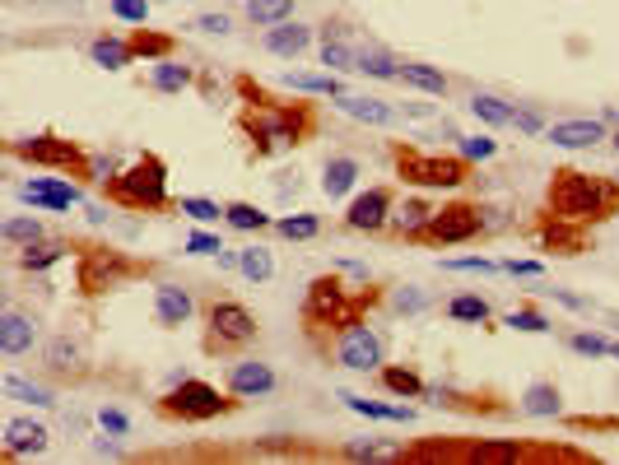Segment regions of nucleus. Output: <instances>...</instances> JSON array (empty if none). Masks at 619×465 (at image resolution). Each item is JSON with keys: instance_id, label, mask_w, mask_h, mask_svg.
<instances>
[{"instance_id": "72a5a7b5", "label": "nucleus", "mask_w": 619, "mask_h": 465, "mask_svg": "<svg viewBox=\"0 0 619 465\" xmlns=\"http://www.w3.org/2000/svg\"><path fill=\"white\" fill-rule=\"evenodd\" d=\"M149 84L159 93H182L191 84V70L177 66L173 56H163V61H154V70H149Z\"/></svg>"}, {"instance_id": "c03bdc74", "label": "nucleus", "mask_w": 619, "mask_h": 465, "mask_svg": "<svg viewBox=\"0 0 619 465\" xmlns=\"http://www.w3.org/2000/svg\"><path fill=\"white\" fill-rule=\"evenodd\" d=\"M47 368L52 372H75L80 368V349L70 345L66 335H56L52 345H47Z\"/></svg>"}, {"instance_id": "aec40b11", "label": "nucleus", "mask_w": 619, "mask_h": 465, "mask_svg": "<svg viewBox=\"0 0 619 465\" xmlns=\"http://www.w3.org/2000/svg\"><path fill=\"white\" fill-rule=\"evenodd\" d=\"M359 159H350V154H336V159H326V168H322V191L331 200H340V196H350L354 186H359Z\"/></svg>"}, {"instance_id": "f257e3e1", "label": "nucleus", "mask_w": 619, "mask_h": 465, "mask_svg": "<svg viewBox=\"0 0 619 465\" xmlns=\"http://www.w3.org/2000/svg\"><path fill=\"white\" fill-rule=\"evenodd\" d=\"M545 205L564 224H587V219H606L619 210V186H610L606 177L578 173V168H554L550 186H545Z\"/></svg>"}, {"instance_id": "412c9836", "label": "nucleus", "mask_w": 619, "mask_h": 465, "mask_svg": "<svg viewBox=\"0 0 619 465\" xmlns=\"http://www.w3.org/2000/svg\"><path fill=\"white\" fill-rule=\"evenodd\" d=\"M345 33H350L345 24H326L322 28V52H317V56H322V66L336 70V75H340V70H354V61H359V52L345 42Z\"/></svg>"}, {"instance_id": "6ab92c4d", "label": "nucleus", "mask_w": 619, "mask_h": 465, "mask_svg": "<svg viewBox=\"0 0 619 465\" xmlns=\"http://www.w3.org/2000/svg\"><path fill=\"white\" fill-rule=\"evenodd\" d=\"M191 312H196V298H191L182 284H159V289H154V317H159L163 326H187Z\"/></svg>"}, {"instance_id": "f03ea898", "label": "nucleus", "mask_w": 619, "mask_h": 465, "mask_svg": "<svg viewBox=\"0 0 619 465\" xmlns=\"http://www.w3.org/2000/svg\"><path fill=\"white\" fill-rule=\"evenodd\" d=\"M103 191H108V200L126 205V210H163L168 205V163L159 154H140Z\"/></svg>"}, {"instance_id": "79ce46f5", "label": "nucleus", "mask_w": 619, "mask_h": 465, "mask_svg": "<svg viewBox=\"0 0 619 465\" xmlns=\"http://www.w3.org/2000/svg\"><path fill=\"white\" fill-rule=\"evenodd\" d=\"M466 456H471V461H522L526 447L522 442H475Z\"/></svg>"}, {"instance_id": "c9c22d12", "label": "nucleus", "mask_w": 619, "mask_h": 465, "mask_svg": "<svg viewBox=\"0 0 619 465\" xmlns=\"http://www.w3.org/2000/svg\"><path fill=\"white\" fill-rule=\"evenodd\" d=\"M275 233L289 242H312L322 233V219L317 214H284V219H275Z\"/></svg>"}, {"instance_id": "603ef678", "label": "nucleus", "mask_w": 619, "mask_h": 465, "mask_svg": "<svg viewBox=\"0 0 619 465\" xmlns=\"http://www.w3.org/2000/svg\"><path fill=\"white\" fill-rule=\"evenodd\" d=\"M117 173H122V168H117V159H112V154H89V182L108 186Z\"/></svg>"}, {"instance_id": "0eeeda50", "label": "nucleus", "mask_w": 619, "mask_h": 465, "mask_svg": "<svg viewBox=\"0 0 619 465\" xmlns=\"http://www.w3.org/2000/svg\"><path fill=\"white\" fill-rule=\"evenodd\" d=\"M336 363L350 372H377L387 363V345H382V335L368 321H345L340 345H336Z\"/></svg>"}, {"instance_id": "58836bf2", "label": "nucleus", "mask_w": 619, "mask_h": 465, "mask_svg": "<svg viewBox=\"0 0 619 465\" xmlns=\"http://www.w3.org/2000/svg\"><path fill=\"white\" fill-rule=\"evenodd\" d=\"M238 270H243V279H252V284H266V279L275 275V261H270L266 247H243V252H238Z\"/></svg>"}, {"instance_id": "9d476101", "label": "nucleus", "mask_w": 619, "mask_h": 465, "mask_svg": "<svg viewBox=\"0 0 619 465\" xmlns=\"http://www.w3.org/2000/svg\"><path fill=\"white\" fill-rule=\"evenodd\" d=\"M19 200L24 205H33V210H75V205H84L80 186L66 182V177H28L24 186H19Z\"/></svg>"}, {"instance_id": "423d86ee", "label": "nucleus", "mask_w": 619, "mask_h": 465, "mask_svg": "<svg viewBox=\"0 0 619 465\" xmlns=\"http://www.w3.org/2000/svg\"><path fill=\"white\" fill-rule=\"evenodd\" d=\"M159 410L168 419H182V424H205V419H219V414L233 410V400H224L210 382H196V377H182L173 382V391L159 400Z\"/></svg>"}, {"instance_id": "9b49d317", "label": "nucleus", "mask_w": 619, "mask_h": 465, "mask_svg": "<svg viewBox=\"0 0 619 465\" xmlns=\"http://www.w3.org/2000/svg\"><path fill=\"white\" fill-rule=\"evenodd\" d=\"M391 191L387 186H368V191H359V196L350 200V210H345V228H354V233H377V228L391 224Z\"/></svg>"}, {"instance_id": "dca6fc26", "label": "nucleus", "mask_w": 619, "mask_h": 465, "mask_svg": "<svg viewBox=\"0 0 619 465\" xmlns=\"http://www.w3.org/2000/svg\"><path fill=\"white\" fill-rule=\"evenodd\" d=\"M331 103H336V112H345L350 121H364V126H391L396 121V107L382 103V98H368V93H340Z\"/></svg>"}, {"instance_id": "37998d69", "label": "nucleus", "mask_w": 619, "mask_h": 465, "mask_svg": "<svg viewBox=\"0 0 619 465\" xmlns=\"http://www.w3.org/2000/svg\"><path fill=\"white\" fill-rule=\"evenodd\" d=\"M457 154L466 163H485V159H494V154H498V140H494V135H461Z\"/></svg>"}, {"instance_id": "4c0bfd02", "label": "nucleus", "mask_w": 619, "mask_h": 465, "mask_svg": "<svg viewBox=\"0 0 619 465\" xmlns=\"http://www.w3.org/2000/svg\"><path fill=\"white\" fill-rule=\"evenodd\" d=\"M131 47H135V56H145V61H163V56H173V38H168V33H149L145 24L131 33Z\"/></svg>"}, {"instance_id": "b1692460", "label": "nucleus", "mask_w": 619, "mask_h": 465, "mask_svg": "<svg viewBox=\"0 0 619 465\" xmlns=\"http://www.w3.org/2000/svg\"><path fill=\"white\" fill-rule=\"evenodd\" d=\"M466 112H471L480 126H512V112H517V107H512L508 98H498V93H471Z\"/></svg>"}, {"instance_id": "bb28decb", "label": "nucleus", "mask_w": 619, "mask_h": 465, "mask_svg": "<svg viewBox=\"0 0 619 465\" xmlns=\"http://www.w3.org/2000/svg\"><path fill=\"white\" fill-rule=\"evenodd\" d=\"M377 377H382V386H387L391 396H401V400L424 396V386H429L415 368H396V363H382V368H377Z\"/></svg>"}, {"instance_id": "680f3d73", "label": "nucleus", "mask_w": 619, "mask_h": 465, "mask_svg": "<svg viewBox=\"0 0 619 465\" xmlns=\"http://www.w3.org/2000/svg\"><path fill=\"white\" fill-rule=\"evenodd\" d=\"M610 359H619V340H615V345H610Z\"/></svg>"}, {"instance_id": "c85d7f7f", "label": "nucleus", "mask_w": 619, "mask_h": 465, "mask_svg": "<svg viewBox=\"0 0 619 465\" xmlns=\"http://www.w3.org/2000/svg\"><path fill=\"white\" fill-rule=\"evenodd\" d=\"M354 70L368 75V80H401V61L391 52H382V47H364L359 61H354Z\"/></svg>"}, {"instance_id": "13d9d810", "label": "nucleus", "mask_w": 619, "mask_h": 465, "mask_svg": "<svg viewBox=\"0 0 619 465\" xmlns=\"http://www.w3.org/2000/svg\"><path fill=\"white\" fill-rule=\"evenodd\" d=\"M396 312H424V293H419V289H401V293H396Z\"/></svg>"}, {"instance_id": "a19ab883", "label": "nucleus", "mask_w": 619, "mask_h": 465, "mask_svg": "<svg viewBox=\"0 0 619 465\" xmlns=\"http://www.w3.org/2000/svg\"><path fill=\"white\" fill-rule=\"evenodd\" d=\"M0 391H5L10 400H28V405H56V396L47 391V386L24 382V377H5V382H0Z\"/></svg>"}, {"instance_id": "4468645a", "label": "nucleus", "mask_w": 619, "mask_h": 465, "mask_svg": "<svg viewBox=\"0 0 619 465\" xmlns=\"http://www.w3.org/2000/svg\"><path fill=\"white\" fill-rule=\"evenodd\" d=\"M312 38H317V28H312V24L284 19V24L266 28V52L270 56H284V61H294V56H303L312 47Z\"/></svg>"}, {"instance_id": "49530a36", "label": "nucleus", "mask_w": 619, "mask_h": 465, "mask_svg": "<svg viewBox=\"0 0 619 465\" xmlns=\"http://www.w3.org/2000/svg\"><path fill=\"white\" fill-rule=\"evenodd\" d=\"M177 210L187 214V219H196V224H215V219H224V210H219L215 200H205V196H182L177 200Z\"/></svg>"}, {"instance_id": "09e8293b", "label": "nucleus", "mask_w": 619, "mask_h": 465, "mask_svg": "<svg viewBox=\"0 0 619 465\" xmlns=\"http://www.w3.org/2000/svg\"><path fill=\"white\" fill-rule=\"evenodd\" d=\"M443 270H461V275H494V270H503V266L489 261V256H452V261H443Z\"/></svg>"}, {"instance_id": "052dcab7", "label": "nucleus", "mask_w": 619, "mask_h": 465, "mask_svg": "<svg viewBox=\"0 0 619 465\" xmlns=\"http://www.w3.org/2000/svg\"><path fill=\"white\" fill-rule=\"evenodd\" d=\"M610 145H615V154H619V126H615V135H610Z\"/></svg>"}, {"instance_id": "5701e85b", "label": "nucleus", "mask_w": 619, "mask_h": 465, "mask_svg": "<svg viewBox=\"0 0 619 465\" xmlns=\"http://www.w3.org/2000/svg\"><path fill=\"white\" fill-rule=\"evenodd\" d=\"M559 410H564V396L554 382H531L522 391V414H531V419H554Z\"/></svg>"}, {"instance_id": "a211bd4d", "label": "nucleus", "mask_w": 619, "mask_h": 465, "mask_svg": "<svg viewBox=\"0 0 619 465\" xmlns=\"http://www.w3.org/2000/svg\"><path fill=\"white\" fill-rule=\"evenodd\" d=\"M47 438L52 433L42 424H33V419H10L0 447H5V456H38V452H47Z\"/></svg>"}, {"instance_id": "393cba45", "label": "nucleus", "mask_w": 619, "mask_h": 465, "mask_svg": "<svg viewBox=\"0 0 619 465\" xmlns=\"http://www.w3.org/2000/svg\"><path fill=\"white\" fill-rule=\"evenodd\" d=\"M340 400H345L354 414H364V419H377V424H410V419H415V414L401 410V405H382V400L354 396V391H340Z\"/></svg>"}, {"instance_id": "6e6552de", "label": "nucleus", "mask_w": 619, "mask_h": 465, "mask_svg": "<svg viewBox=\"0 0 619 465\" xmlns=\"http://www.w3.org/2000/svg\"><path fill=\"white\" fill-rule=\"evenodd\" d=\"M205 321H210V340H205L210 349H243L256 340V317L243 303H233V298H219L205 312Z\"/></svg>"}, {"instance_id": "ea45409f", "label": "nucleus", "mask_w": 619, "mask_h": 465, "mask_svg": "<svg viewBox=\"0 0 619 465\" xmlns=\"http://www.w3.org/2000/svg\"><path fill=\"white\" fill-rule=\"evenodd\" d=\"M503 326H508V331H522V335H550L554 331V321L545 317V312H536V307H517V312H508Z\"/></svg>"}, {"instance_id": "20e7f679", "label": "nucleus", "mask_w": 619, "mask_h": 465, "mask_svg": "<svg viewBox=\"0 0 619 465\" xmlns=\"http://www.w3.org/2000/svg\"><path fill=\"white\" fill-rule=\"evenodd\" d=\"M247 135H252L256 154H275V149H289L303 140V131L312 126V117L303 107H261V112H247Z\"/></svg>"}, {"instance_id": "de8ad7c7", "label": "nucleus", "mask_w": 619, "mask_h": 465, "mask_svg": "<svg viewBox=\"0 0 619 465\" xmlns=\"http://www.w3.org/2000/svg\"><path fill=\"white\" fill-rule=\"evenodd\" d=\"M112 19H122V24H149V0H108Z\"/></svg>"}, {"instance_id": "7c9ffc66", "label": "nucleus", "mask_w": 619, "mask_h": 465, "mask_svg": "<svg viewBox=\"0 0 619 465\" xmlns=\"http://www.w3.org/2000/svg\"><path fill=\"white\" fill-rule=\"evenodd\" d=\"M66 252H70V242H33V247H24V256H19V266L28 270V275H38V270H47V266H56V261H66Z\"/></svg>"}, {"instance_id": "a18cd8bd", "label": "nucleus", "mask_w": 619, "mask_h": 465, "mask_svg": "<svg viewBox=\"0 0 619 465\" xmlns=\"http://www.w3.org/2000/svg\"><path fill=\"white\" fill-rule=\"evenodd\" d=\"M610 345H615V340H606V335H596V331H578L568 340V349L582 354V359H610Z\"/></svg>"}, {"instance_id": "864d4df0", "label": "nucleus", "mask_w": 619, "mask_h": 465, "mask_svg": "<svg viewBox=\"0 0 619 465\" xmlns=\"http://www.w3.org/2000/svg\"><path fill=\"white\" fill-rule=\"evenodd\" d=\"M187 252L191 256H219V252H224V238H215V233H191Z\"/></svg>"}, {"instance_id": "ddd939ff", "label": "nucleus", "mask_w": 619, "mask_h": 465, "mask_svg": "<svg viewBox=\"0 0 619 465\" xmlns=\"http://www.w3.org/2000/svg\"><path fill=\"white\" fill-rule=\"evenodd\" d=\"M280 386V377H275V368L261 359H243L229 368V391L238 400H256V396H270Z\"/></svg>"}, {"instance_id": "2eb2a0df", "label": "nucleus", "mask_w": 619, "mask_h": 465, "mask_svg": "<svg viewBox=\"0 0 619 465\" xmlns=\"http://www.w3.org/2000/svg\"><path fill=\"white\" fill-rule=\"evenodd\" d=\"M33 340H38V321L24 317V312H14V307H5V317H0V354H5V359H19V354L33 349Z\"/></svg>"}, {"instance_id": "2f4dec72", "label": "nucleus", "mask_w": 619, "mask_h": 465, "mask_svg": "<svg viewBox=\"0 0 619 465\" xmlns=\"http://www.w3.org/2000/svg\"><path fill=\"white\" fill-rule=\"evenodd\" d=\"M289 89L312 93V98H340V93H350L336 70H326V75H289Z\"/></svg>"}, {"instance_id": "4be33fe9", "label": "nucleus", "mask_w": 619, "mask_h": 465, "mask_svg": "<svg viewBox=\"0 0 619 465\" xmlns=\"http://www.w3.org/2000/svg\"><path fill=\"white\" fill-rule=\"evenodd\" d=\"M401 84L429 93V98H447V89H452V80L438 66H429V61H401Z\"/></svg>"}, {"instance_id": "3c124183", "label": "nucleus", "mask_w": 619, "mask_h": 465, "mask_svg": "<svg viewBox=\"0 0 619 465\" xmlns=\"http://www.w3.org/2000/svg\"><path fill=\"white\" fill-rule=\"evenodd\" d=\"M98 428H103V433H112V438H126V433H131V419H126L122 410L103 405V410H98Z\"/></svg>"}, {"instance_id": "1a4fd4ad", "label": "nucleus", "mask_w": 619, "mask_h": 465, "mask_svg": "<svg viewBox=\"0 0 619 465\" xmlns=\"http://www.w3.org/2000/svg\"><path fill=\"white\" fill-rule=\"evenodd\" d=\"M480 228H485V210H480V205H443V210H433V219L424 224L419 238L457 247V242H471Z\"/></svg>"}, {"instance_id": "f704fd0d", "label": "nucleus", "mask_w": 619, "mask_h": 465, "mask_svg": "<svg viewBox=\"0 0 619 465\" xmlns=\"http://www.w3.org/2000/svg\"><path fill=\"white\" fill-rule=\"evenodd\" d=\"M224 224L238 233H261V228H270V214L247 205V200H233V205H224Z\"/></svg>"}, {"instance_id": "5fc2aeb1", "label": "nucleus", "mask_w": 619, "mask_h": 465, "mask_svg": "<svg viewBox=\"0 0 619 465\" xmlns=\"http://www.w3.org/2000/svg\"><path fill=\"white\" fill-rule=\"evenodd\" d=\"M498 266H503V275H512V279H540L545 275L540 261H498Z\"/></svg>"}, {"instance_id": "a878e982", "label": "nucleus", "mask_w": 619, "mask_h": 465, "mask_svg": "<svg viewBox=\"0 0 619 465\" xmlns=\"http://www.w3.org/2000/svg\"><path fill=\"white\" fill-rule=\"evenodd\" d=\"M89 61L94 66H103V70H126L135 61V47H131V38H94L89 42Z\"/></svg>"}, {"instance_id": "c756f323", "label": "nucleus", "mask_w": 619, "mask_h": 465, "mask_svg": "<svg viewBox=\"0 0 619 465\" xmlns=\"http://www.w3.org/2000/svg\"><path fill=\"white\" fill-rule=\"evenodd\" d=\"M243 14L256 28H275L284 19H294V0H243Z\"/></svg>"}, {"instance_id": "4d7b16f0", "label": "nucleus", "mask_w": 619, "mask_h": 465, "mask_svg": "<svg viewBox=\"0 0 619 465\" xmlns=\"http://www.w3.org/2000/svg\"><path fill=\"white\" fill-rule=\"evenodd\" d=\"M196 28H201V33H219V38H224V33H233V19H229V14H196Z\"/></svg>"}, {"instance_id": "7ed1b4c3", "label": "nucleus", "mask_w": 619, "mask_h": 465, "mask_svg": "<svg viewBox=\"0 0 619 465\" xmlns=\"http://www.w3.org/2000/svg\"><path fill=\"white\" fill-rule=\"evenodd\" d=\"M391 159H396L401 182L424 186V191H457L466 182V173H471V163L461 154H424V149H410V145H396Z\"/></svg>"}, {"instance_id": "8fccbe9b", "label": "nucleus", "mask_w": 619, "mask_h": 465, "mask_svg": "<svg viewBox=\"0 0 619 465\" xmlns=\"http://www.w3.org/2000/svg\"><path fill=\"white\" fill-rule=\"evenodd\" d=\"M512 126H517L522 135H545V126H550V121H545V112H540V107H517V112H512Z\"/></svg>"}, {"instance_id": "6e6d98bb", "label": "nucleus", "mask_w": 619, "mask_h": 465, "mask_svg": "<svg viewBox=\"0 0 619 465\" xmlns=\"http://www.w3.org/2000/svg\"><path fill=\"white\" fill-rule=\"evenodd\" d=\"M345 456H350V461H382V456H391V452L387 447H377V442H350Z\"/></svg>"}, {"instance_id": "e433bc0d", "label": "nucleus", "mask_w": 619, "mask_h": 465, "mask_svg": "<svg viewBox=\"0 0 619 465\" xmlns=\"http://www.w3.org/2000/svg\"><path fill=\"white\" fill-rule=\"evenodd\" d=\"M447 317L452 321H471V326H485L489 321V303L480 293H457L452 303H447Z\"/></svg>"}, {"instance_id": "473e14b6", "label": "nucleus", "mask_w": 619, "mask_h": 465, "mask_svg": "<svg viewBox=\"0 0 619 465\" xmlns=\"http://www.w3.org/2000/svg\"><path fill=\"white\" fill-rule=\"evenodd\" d=\"M429 219H433V210L424 205V200H405L401 210H391V228H396V233H405V238H419Z\"/></svg>"}, {"instance_id": "f3484780", "label": "nucleus", "mask_w": 619, "mask_h": 465, "mask_svg": "<svg viewBox=\"0 0 619 465\" xmlns=\"http://www.w3.org/2000/svg\"><path fill=\"white\" fill-rule=\"evenodd\" d=\"M345 289H340V279L336 275H322V279H312V289H308V317H322V321H336V326H345Z\"/></svg>"}, {"instance_id": "39448f33", "label": "nucleus", "mask_w": 619, "mask_h": 465, "mask_svg": "<svg viewBox=\"0 0 619 465\" xmlns=\"http://www.w3.org/2000/svg\"><path fill=\"white\" fill-rule=\"evenodd\" d=\"M10 154L33 163V168H56V173L89 177V149H80L75 140H61V135H24V140L10 145Z\"/></svg>"}, {"instance_id": "f8f14e48", "label": "nucleus", "mask_w": 619, "mask_h": 465, "mask_svg": "<svg viewBox=\"0 0 619 465\" xmlns=\"http://www.w3.org/2000/svg\"><path fill=\"white\" fill-rule=\"evenodd\" d=\"M545 140L554 149H592L601 140H610V126L601 117H564L545 126Z\"/></svg>"}, {"instance_id": "bf43d9fd", "label": "nucleus", "mask_w": 619, "mask_h": 465, "mask_svg": "<svg viewBox=\"0 0 619 465\" xmlns=\"http://www.w3.org/2000/svg\"><path fill=\"white\" fill-rule=\"evenodd\" d=\"M601 121H606V126H619V107H606V112H601Z\"/></svg>"}, {"instance_id": "cd10ccee", "label": "nucleus", "mask_w": 619, "mask_h": 465, "mask_svg": "<svg viewBox=\"0 0 619 465\" xmlns=\"http://www.w3.org/2000/svg\"><path fill=\"white\" fill-rule=\"evenodd\" d=\"M0 238H5V247H33V242L47 238V228H42V219H33V214H14V219L0 224Z\"/></svg>"}]
</instances>
